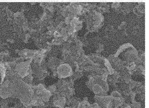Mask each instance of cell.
I'll list each match as a JSON object with an SVG mask.
<instances>
[{
	"label": "cell",
	"instance_id": "5b68a950",
	"mask_svg": "<svg viewBox=\"0 0 149 108\" xmlns=\"http://www.w3.org/2000/svg\"><path fill=\"white\" fill-rule=\"evenodd\" d=\"M123 61L126 63L134 62L137 60L139 53L134 47L130 48L123 51Z\"/></svg>",
	"mask_w": 149,
	"mask_h": 108
},
{
	"label": "cell",
	"instance_id": "603a6c76",
	"mask_svg": "<svg viewBox=\"0 0 149 108\" xmlns=\"http://www.w3.org/2000/svg\"><path fill=\"white\" fill-rule=\"evenodd\" d=\"M62 108H76L74 107H72V106H66L65 107H64Z\"/></svg>",
	"mask_w": 149,
	"mask_h": 108
},
{
	"label": "cell",
	"instance_id": "6da1fadb",
	"mask_svg": "<svg viewBox=\"0 0 149 108\" xmlns=\"http://www.w3.org/2000/svg\"><path fill=\"white\" fill-rule=\"evenodd\" d=\"M84 15L88 31L86 34L96 32L103 26L104 17L102 14L95 10H92Z\"/></svg>",
	"mask_w": 149,
	"mask_h": 108
},
{
	"label": "cell",
	"instance_id": "3957f363",
	"mask_svg": "<svg viewBox=\"0 0 149 108\" xmlns=\"http://www.w3.org/2000/svg\"><path fill=\"white\" fill-rule=\"evenodd\" d=\"M55 51L50 53L49 51L47 53L49 55L46 63L45 64L47 68H49L55 74L57 68L63 62L62 59H61L58 56L57 53Z\"/></svg>",
	"mask_w": 149,
	"mask_h": 108
},
{
	"label": "cell",
	"instance_id": "8fae6325",
	"mask_svg": "<svg viewBox=\"0 0 149 108\" xmlns=\"http://www.w3.org/2000/svg\"><path fill=\"white\" fill-rule=\"evenodd\" d=\"M120 76L116 72L111 75L108 76L107 81L113 87L115 88L118 83Z\"/></svg>",
	"mask_w": 149,
	"mask_h": 108
},
{
	"label": "cell",
	"instance_id": "7a4b0ae2",
	"mask_svg": "<svg viewBox=\"0 0 149 108\" xmlns=\"http://www.w3.org/2000/svg\"><path fill=\"white\" fill-rule=\"evenodd\" d=\"M73 67L69 64L62 62L57 68L55 73L60 79H65L71 78L74 71Z\"/></svg>",
	"mask_w": 149,
	"mask_h": 108
},
{
	"label": "cell",
	"instance_id": "2e32d148",
	"mask_svg": "<svg viewBox=\"0 0 149 108\" xmlns=\"http://www.w3.org/2000/svg\"><path fill=\"white\" fill-rule=\"evenodd\" d=\"M143 76H145V67L140 65H136L133 72L132 75Z\"/></svg>",
	"mask_w": 149,
	"mask_h": 108
},
{
	"label": "cell",
	"instance_id": "44dd1931",
	"mask_svg": "<svg viewBox=\"0 0 149 108\" xmlns=\"http://www.w3.org/2000/svg\"><path fill=\"white\" fill-rule=\"evenodd\" d=\"M130 104L125 103L118 108H130Z\"/></svg>",
	"mask_w": 149,
	"mask_h": 108
},
{
	"label": "cell",
	"instance_id": "d6986e66",
	"mask_svg": "<svg viewBox=\"0 0 149 108\" xmlns=\"http://www.w3.org/2000/svg\"><path fill=\"white\" fill-rule=\"evenodd\" d=\"M121 5V3L119 2H113L111 5V7L116 11L118 12Z\"/></svg>",
	"mask_w": 149,
	"mask_h": 108
},
{
	"label": "cell",
	"instance_id": "52a82bcc",
	"mask_svg": "<svg viewBox=\"0 0 149 108\" xmlns=\"http://www.w3.org/2000/svg\"><path fill=\"white\" fill-rule=\"evenodd\" d=\"M95 100L100 108H111V99L110 95L95 96Z\"/></svg>",
	"mask_w": 149,
	"mask_h": 108
},
{
	"label": "cell",
	"instance_id": "7c38bea8",
	"mask_svg": "<svg viewBox=\"0 0 149 108\" xmlns=\"http://www.w3.org/2000/svg\"><path fill=\"white\" fill-rule=\"evenodd\" d=\"M110 5L107 2H100L97 5L96 10L101 14L109 12L110 10Z\"/></svg>",
	"mask_w": 149,
	"mask_h": 108
},
{
	"label": "cell",
	"instance_id": "ffe728a7",
	"mask_svg": "<svg viewBox=\"0 0 149 108\" xmlns=\"http://www.w3.org/2000/svg\"><path fill=\"white\" fill-rule=\"evenodd\" d=\"M130 104L131 106L130 108H142L141 103L135 100L133 101Z\"/></svg>",
	"mask_w": 149,
	"mask_h": 108
},
{
	"label": "cell",
	"instance_id": "e0dca14e",
	"mask_svg": "<svg viewBox=\"0 0 149 108\" xmlns=\"http://www.w3.org/2000/svg\"><path fill=\"white\" fill-rule=\"evenodd\" d=\"M77 108H92V105L88 100L87 97L84 98V100L80 101Z\"/></svg>",
	"mask_w": 149,
	"mask_h": 108
},
{
	"label": "cell",
	"instance_id": "7402d4cb",
	"mask_svg": "<svg viewBox=\"0 0 149 108\" xmlns=\"http://www.w3.org/2000/svg\"><path fill=\"white\" fill-rule=\"evenodd\" d=\"M92 108H100L99 104L96 102L93 104H91Z\"/></svg>",
	"mask_w": 149,
	"mask_h": 108
},
{
	"label": "cell",
	"instance_id": "30bf717a",
	"mask_svg": "<svg viewBox=\"0 0 149 108\" xmlns=\"http://www.w3.org/2000/svg\"><path fill=\"white\" fill-rule=\"evenodd\" d=\"M130 3H123L121 4L119 10L118 12H121L123 14L126 15L131 12L133 8Z\"/></svg>",
	"mask_w": 149,
	"mask_h": 108
},
{
	"label": "cell",
	"instance_id": "5bb4252c",
	"mask_svg": "<svg viewBox=\"0 0 149 108\" xmlns=\"http://www.w3.org/2000/svg\"><path fill=\"white\" fill-rule=\"evenodd\" d=\"M134 47V46L131 43H127L123 44L119 47L116 53L115 54H114L113 55L116 57H118L120 54L122 53L126 49Z\"/></svg>",
	"mask_w": 149,
	"mask_h": 108
},
{
	"label": "cell",
	"instance_id": "4fadbf2b",
	"mask_svg": "<svg viewBox=\"0 0 149 108\" xmlns=\"http://www.w3.org/2000/svg\"><path fill=\"white\" fill-rule=\"evenodd\" d=\"M88 56L89 58L93 62L99 64L101 65H102V64H103L104 57L95 53L93 54Z\"/></svg>",
	"mask_w": 149,
	"mask_h": 108
},
{
	"label": "cell",
	"instance_id": "ac0fdd59",
	"mask_svg": "<svg viewBox=\"0 0 149 108\" xmlns=\"http://www.w3.org/2000/svg\"><path fill=\"white\" fill-rule=\"evenodd\" d=\"M135 64L136 65L145 66V53L143 52L140 54L139 53L138 58Z\"/></svg>",
	"mask_w": 149,
	"mask_h": 108
},
{
	"label": "cell",
	"instance_id": "9c48e42d",
	"mask_svg": "<svg viewBox=\"0 0 149 108\" xmlns=\"http://www.w3.org/2000/svg\"><path fill=\"white\" fill-rule=\"evenodd\" d=\"M144 2H139L138 4L133 8L132 11L134 13L138 16H141L145 13Z\"/></svg>",
	"mask_w": 149,
	"mask_h": 108
},
{
	"label": "cell",
	"instance_id": "8992f818",
	"mask_svg": "<svg viewBox=\"0 0 149 108\" xmlns=\"http://www.w3.org/2000/svg\"><path fill=\"white\" fill-rule=\"evenodd\" d=\"M110 96L111 99V108H118L125 103L124 98L118 91H113Z\"/></svg>",
	"mask_w": 149,
	"mask_h": 108
},
{
	"label": "cell",
	"instance_id": "277c9868",
	"mask_svg": "<svg viewBox=\"0 0 149 108\" xmlns=\"http://www.w3.org/2000/svg\"><path fill=\"white\" fill-rule=\"evenodd\" d=\"M52 106L56 108H62L67 104L68 98L64 95L56 92L54 94L51 98Z\"/></svg>",
	"mask_w": 149,
	"mask_h": 108
},
{
	"label": "cell",
	"instance_id": "9a60e30c",
	"mask_svg": "<svg viewBox=\"0 0 149 108\" xmlns=\"http://www.w3.org/2000/svg\"><path fill=\"white\" fill-rule=\"evenodd\" d=\"M103 64L105 66L104 68L107 70L109 75H112L116 72L113 68L108 59L104 57V59Z\"/></svg>",
	"mask_w": 149,
	"mask_h": 108
},
{
	"label": "cell",
	"instance_id": "ba28073f",
	"mask_svg": "<svg viewBox=\"0 0 149 108\" xmlns=\"http://www.w3.org/2000/svg\"><path fill=\"white\" fill-rule=\"evenodd\" d=\"M132 91L136 94L139 95V97L142 101H144L145 87V85L141 82L135 81Z\"/></svg>",
	"mask_w": 149,
	"mask_h": 108
}]
</instances>
